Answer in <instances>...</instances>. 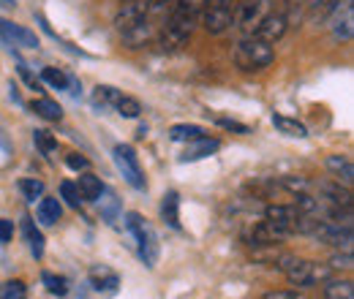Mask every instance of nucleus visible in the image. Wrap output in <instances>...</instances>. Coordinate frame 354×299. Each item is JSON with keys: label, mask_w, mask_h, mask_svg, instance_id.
I'll use <instances>...</instances> for the list:
<instances>
[{"label": "nucleus", "mask_w": 354, "mask_h": 299, "mask_svg": "<svg viewBox=\"0 0 354 299\" xmlns=\"http://www.w3.org/2000/svg\"><path fill=\"white\" fill-rule=\"evenodd\" d=\"M286 30H289V22H286V17L281 14V11H270L265 19L257 25V30L251 33L254 39H259V41H267V44H275L281 41L283 36H286Z\"/></svg>", "instance_id": "9"}, {"label": "nucleus", "mask_w": 354, "mask_h": 299, "mask_svg": "<svg viewBox=\"0 0 354 299\" xmlns=\"http://www.w3.org/2000/svg\"><path fill=\"white\" fill-rule=\"evenodd\" d=\"M66 164H68V169H74V171H85L90 166V161L85 155H80V153H68V155H66Z\"/></svg>", "instance_id": "41"}, {"label": "nucleus", "mask_w": 354, "mask_h": 299, "mask_svg": "<svg viewBox=\"0 0 354 299\" xmlns=\"http://www.w3.org/2000/svg\"><path fill=\"white\" fill-rule=\"evenodd\" d=\"M278 185H281V191H286V193H292V196L308 191V182H306L303 177H281Z\"/></svg>", "instance_id": "38"}, {"label": "nucleus", "mask_w": 354, "mask_h": 299, "mask_svg": "<svg viewBox=\"0 0 354 299\" xmlns=\"http://www.w3.org/2000/svg\"><path fill=\"white\" fill-rule=\"evenodd\" d=\"M333 36L341 39V41H352L354 36V6L352 3H344L338 6V11L333 14Z\"/></svg>", "instance_id": "15"}, {"label": "nucleus", "mask_w": 354, "mask_h": 299, "mask_svg": "<svg viewBox=\"0 0 354 299\" xmlns=\"http://www.w3.org/2000/svg\"><path fill=\"white\" fill-rule=\"evenodd\" d=\"M272 126L283 136H295V139H306L308 136V128L300 120H292V117H283V115H272Z\"/></svg>", "instance_id": "25"}, {"label": "nucleus", "mask_w": 354, "mask_h": 299, "mask_svg": "<svg viewBox=\"0 0 354 299\" xmlns=\"http://www.w3.org/2000/svg\"><path fill=\"white\" fill-rule=\"evenodd\" d=\"M310 237H316V240H319V242H324V245L352 251V226H349V223L319 220V223H316V229L310 231Z\"/></svg>", "instance_id": "8"}, {"label": "nucleus", "mask_w": 354, "mask_h": 299, "mask_svg": "<svg viewBox=\"0 0 354 299\" xmlns=\"http://www.w3.org/2000/svg\"><path fill=\"white\" fill-rule=\"evenodd\" d=\"M0 299H28V286L22 280H6L0 286Z\"/></svg>", "instance_id": "35"}, {"label": "nucleus", "mask_w": 354, "mask_h": 299, "mask_svg": "<svg viewBox=\"0 0 354 299\" xmlns=\"http://www.w3.org/2000/svg\"><path fill=\"white\" fill-rule=\"evenodd\" d=\"M0 147H3V150H6V153H8V150H11V144H8V142H6V136H3V133H0Z\"/></svg>", "instance_id": "47"}, {"label": "nucleus", "mask_w": 354, "mask_h": 299, "mask_svg": "<svg viewBox=\"0 0 354 299\" xmlns=\"http://www.w3.org/2000/svg\"><path fill=\"white\" fill-rule=\"evenodd\" d=\"M19 191H22V196H25L28 202H36V199L44 196V182L28 177V180H19Z\"/></svg>", "instance_id": "34"}, {"label": "nucleus", "mask_w": 354, "mask_h": 299, "mask_svg": "<svg viewBox=\"0 0 354 299\" xmlns=\"http://www.w3.org/2000/svg\"><path fill=\"white\" fill-rule=\"evenodd\" d=\"M275 269H281L286 275V280L292 286H300V289H310L316 283H327L333 278V267L330 264H316V261H306V258H297L292 253H278Z\"/></svg>", "instance_id": "1"}, {"label": "nucleus", "mask_w": 354, "mask_h": 299, "mask_svg": "<svg viewBox=\"0 0 354 299\" xmlns=\"http://www.w3.org/2000/svg\"><path fill=\"white\" fill-rule=\"evenodd\" d=\"M77 188L82 193V202H98L101 199V191H104V185H101V180L95 174H82L77 180Z\"/></svg>", "instance_id": "23"}, {"label": "nucleus", "mask_w": 354, "mask_h": 299, "mask_svg": "<svg viewBox=\"0 0 354 299\" xmlns=\"http://www.w3.org/2000/svg\"><path fill=\"white\" fill-rule=\"evenodd\" d=\"M161 215H164V220H167L172 229H180V196H177V191H169V193L164 196V202H161Z\"/></svg>", "instance_id": "26"}, {"label": "nucleus", "mask_w": 354, "mask_h": 299, "mask_svg": "<svg viewBox=\"0 0 354 299\" xmlns=\"http://www.w3.org/2000/svg\"><path fill=\"white\" fill-rule=\"evenodd\" d=\"M101 196L104 199H98V204H101V218L106 220V223H115L118 220V215H120V199L112 193V191H101Z\"/></svg>", "instance_id": "28"}, {"label": "nucleus", "mask_w": 354, "mask_h": 299, "mask_svg": "<svg viewBox=\"0 0 354 299\" xmlns=\"http://www.w3.org/2000/svg\"><path fill=\"white\" fill-rule=\"evenodd\" d=\"M41 283L46 286L49 294L55 297H66L68 294V280L63 275H55V272H41Z\"/></svg>", "instance_id": "31"}, {"label": "nucleus", "mask_w": 354, "mask_h": 299, "mask_svg": "<svg viewBox=\"0 0 354 299\" xmlns=\"http://www.w3.org/2000/svg\"><path fill=\"white\" fill-rule=\"evenodd\" d=\"M118 98H120V90H115L112 85H98L93 90V95H90V104H93V109L98 115H106V112L115 109Z\"/></svg>", "instance_id": "17"}, {"label": "nucleus", "mask_w": 354, "mask_h": 299, "mask_svg": "<svg viewBox=\"0 0 354 299\" xmlns=\"http://www.w3.org/2000/svg\"><path fill=\"white\" fill-rule=\"evenodd\" d=\"M327 169L338 177V182H341V180H344L346 185H352L354 182L352 161H349V158H344V155H330V158H327Z\"/></svg>", "instance_id": "24"}, {"label": "nucleus", "mask_w": 354, "mask_h": 299, "mask_svg": "<svg viewBox=\"0 0 354 299\" xmlns=\"http://www.w3.org/2000/svg\"><path fill=\"white\" fill-rule=\"evenodd\" d=\"M0 6H6V8H14V0H0Z\"/></svg>", "instance_id": "48"}, {"label": "nucleus", "mask_w": 354, "mask_h": 299, "mask_svg": "<svg viewBox=\"0 0 354 299\" xmlns=\"http://www.w3.org/2000/svg\"><path fill=\"white\" fill-rule=\"evenodd\" d=\"M41 82H46L55 90H68V74H63L60 68H44L41 71Z\"/></svg>", "instance_id": "37"}, {"label": "nucleus", "mask_w": 354, "mask_h": 299, "mask_svg": "<svg viewBox=\"0 0 354 299\" xmlns=\"http://www.w3.org/2000/svg\"><path fill=\"white\" fill-rule=\"evenodd\" d=\"M300 213L295 210V204H267L265 210V220H270L272 226L283 229V231H295V223H297Z\"/></svg>", "instance_id": "14"}, {"label": "nucleus", "mask_w": 354, "mask_h": 299, "mask_svg": "<svg viewBox=\"0 0 354 299\" xmlns=\"http://www.w3.org/2000/svg\"><path fill=\"white\" fill-rule=\"evenodd\" d=\"M341 3H344V0H308V6H306V19H308V22H324V19H330V17L338 11Z\"/></svg>", "instance_id": "19"}, {"label": "nucleus", "mask_w": 354, "mask_h": 299, "mask_svg": "<svg viewBox=\"0 0 354 299\" xmlns=\"http://www.w3.org/2000/svg\"><path fill=\"white\" fill-rule=\"evenodd\" d=\"M33 144H36V150L46 155V158H55L57 155V139L44 128H36L33 131Z\"/></svg>", "instance_id": "30"}, {"label": "nucleus", "mask_w": 354, "mask_h": 299, "mask_svg": "<svg viewBox=\"0 0 354 299\" xmlns=\"http://www.w3.org/2000/svg\"><path fill=\"white\" fill-rule=\"evenodd\" d=\"M17 71H19V77L28 82V87H30V90H41V82H39V79L30 74V68H28L25 63H19V68H17Z\"/></svg>", "instance_id": "43"}, {"label": "nucleus", "mask_w": 354, "mask_h": 299, "mask_svg": "<svg viewBox=\"0 0 354 299\" xmlns=\"http://www.w3.org/2000/svg\"><path fill=\"white\" fill-rule=\"evenodd\" d=\"M115 112H118L120 117L133 120V117L142 115V104H139L133 95H123V93H120V98H118V104H115Z\"/></svg>", "instance_id": "32"}, {"label": "nucleus", "mask_w": 354, "mask_h": 299, "mask_svg": "<svg viewBox=\"0 0 354 299\" xmlns=\"http://www.w3.org/2000/svg\"><path fill=\"white\" fill-rule=\"evenodd\" d=\"M324 299H354L352 280H327L324 283Z\"/></svg>", "instance_id": "27"}, {"label": "nucleus", "mask_w": 354, "mask_h": 299, "mask_svg": "<svg viewBox=\"0 0 354 299\" xmlns=\"http://www.w3.org/2000/svg\"><path fill=\"white\" fill-rule=\"evenodd\" d=\"M60 196L66 199V204L68 207H74V210H80L82 207V193H80V188H77V182H60Z\"/></svg>", "instance_id": "36"}, {"label": "nucleus", "mask_w": 354, "mask_h": 299, "mask_svg": "<svg viewBox=\"0 0 354 299\" xmlns=\"http://www.w3.org/2000/svg\"><path fill=\"white\" fill-rule=\"evenodd\" d=\"M36 215H39V220H41L44 226H55V223L60 220V215H63V210H60V202H57V199H41V202H39V210H36Z\"/></svg>", "instance_id": "29"}, {"label": "nucleus", "mask_w": 354, "mask_h": 299, "mask_svg": "<svg viewBox=\"0 0 354 299\" xmlns=\"http://www.w3.org/2000/svg\"><path fill=\"white\" fill-rule=\"evenodd\" d=\"M275 60L272 44L259 41L254 36H245L243 41L234 46V66L240 71H262Z\"/></svg>", "instance_id": "2"}, {"label": "nucleus", "mask_w": 354, "mask_h": 299, "mask_svg": "<svg viewBox=\"0 0 354 299\" xmlns=\"http://www.w3.org/2000/svg\"><path fill=\"white\" fill-rule=\"evenodd\" d=\"M112 158H115V166L120 169V174L126 177V182L136 188V191H145L147 188V182H145V177H142V169H139V158H136V153H133V147L129 144H118L115 150H112Z\"/></svg>", "instance_id": "7"}, {"label": "nucleus", "mask_w": 354, "mask_h": 299, "mask_svg": "<svg viewBox=\"0 0 354 299\" xmlns=\"http://www.w3.org/2000/svg\"><path fill=\"white\" fill-rule=\"evenodd\" d=\"M126 229L133 234L136 240V251H139V258L147 264V267H156V258H158V242H156V231L145 223V218L139 213H129L126 215Z\"/></svg>", "instance_id": "4"}, {"label": "nucleus", "mask_w": 354, "mask_h": 299, "mask_svg": "<svg viewBox=\"0 0 354 299\" xmlns=\"http://www.w3.org/2000/svg\"><path fill=\"white\" fill-rule=\"evenodd\" d=\"M147 3V14H156V11H161L167 3H172V0H145Z\"/></svg>", "instance_id": "45"}, {"label": "nucleus", "mask_w": 354, "mask_h": 299, "mask_svg": "<svg viewBox=\"0 0 354 299\" xmlns=\"http://www.w3.org/2000/svg\"><path fill=\"white\" fill-rule=\"evenodd\" d=\"M216 126H221L223 131H234V133H240V136L251 133V128H248L245 123H237V120H229V117H216Z\"/></svg>", "instance_id": "39"}, {"label": "nucleus", "mask_w": 354, "mask_h": 299, "mask_svg": "<svg viewBox=\"0 0 354 299\" xmlns=\"http://www.w3.org/2000/svg\"><path fill=\"white\" fill-rule=\"evenodd\" d=\"M30 109H33L39 117L49 120V123H60V120H63V109H60V104L52 101V98H36V101L30 104Z\"/></svg>", "instance_id": "22"}, {"label": "nucleus", "mask_w": 354, "mask_h": 299, "mask_svg": "<svg viewBox=\"0 0 354 299\" xmlns=\"http://www.w3.org/2000/svg\"><path fill=\"white\" fill-rule=\"evenodd\" d=\"M286 237H289V231L272 226L270 220H262V223H257V226L251 229V242H254V245H278V242L286 240Z\"/></svg>", "instance_id": "16"}, {"label": "nucleus", "mask_w": 354, "mask_h": 299, "mask_svg": "<svg viewBox=\"0 0 354 299\" xmlns=\"http://www.w3.org/2000/svg\"><path fill=\"white\" fill-rule=\"evenodd\" d=\"M196 136H205V131L199 128V126H191V123H180V126L169 128V139L172 142H191Z\"/></svg>", "instance_id": "33"}, {"label": "nucleus", "mask_w": 354, "mask_h": 299, "mask_svg": "<svg viewBox=\"0 0 354 299\" xmlns=\"http://www.w3.org/2000/svg\"><path fill=\"white\" fill-rule=\"evenodd\" d=\"M319 191L324 193V199L330 202V207L352 210V191L349 188H341V182H322Z\"/></svg>", "instance_id": "18"}, {"label": "nucleus", "mask_w": 354, "mask_h": 299, "mask_svg": "<svg viewBox=\"0 0 354 299\" xmlns=\"http://www.w3.org/2000/svg\"><path fill=\"white\" fill-rule=\"evenodd\" d=\"M0 36L11 46H22V49H36L39 46V36L17 22H8V19H0Z\"/></svg>", "instance_id": "10"}, {"label": "nucleus", "mask_w": 354, "mask_h": 299, "mask_svg": "<svg viewBox=\"0 0 354 299\" xmlns=\"http://www.w3.org/2000/svg\"><path fill=\"white\" fill-rule=\"evenodd\" d=\"M145 19H147V3L145 0H126L123 8L115 17V28L123 33V30H129V28L145 22Z\"/></svg>", "instance_id": "11"}, {"label": "nucleus", "mask_w": 354, "mask_h": 299, "mask_svg": "<svg viewBox=\"0 0 354 299\" xmlns=\"http://www.w3.org/2000/svg\"><path fill=\"white\" fill-rule=\"evenodd\" d=\"M265 299H300V297L292 294V291H270V294H265Z\"/></svg>", "instance_id": "46"}, {"label": "nucleus", "mask_w": 354, "mask_h": 299, "mask_svg": "<svg viewBox=\"0 0 354 299\" xmlns=\"http://www.w3.org/2000/svg\"><path fill=\"white\" fill-rule=\"evenodd\" d=\"M194 22H196V17L194 14H188V11H183V8H172V14H169V22L164 25V30H161V36H158V46L164 49V52H175V49H183L188 39H191V33H194Z\"/></svg>", "instance_id": "3"}, {"label": "nucleus", "mask_w": 354, "mask_h": 299, "mask_svg": "<svg viewBox=\"0 0 354 299\" xmlns=\"http://www.w3.org/2000/svg\"><path fill=\"white\" fill-rule=\"evenodd\" d=\"M352 253L349 251H344V253H338V256H333L330 258V267L333 269H352Z\"/></svg>", "instance_id": "42"}, {"label": "nucleus", "mask_w": 354, "mask_h": 299, "mask_svg": "<svg viewBox=\"0 0 354 299\" xmlns=\"http://www.w3.org/2000/svg\"><path fill=\"white\" fill-rule=\"evenodd\" d=\"M88 278H90V286H93L95 291H101V294H115L118 286H120L118 272L109 269L106 264H95V267H90Z\"/></svg>", "instance_id": "13"}, {"label": "nucleus", "mask_w": 354, "mask_h": 299, "mask_svg": "<svg viewBox=\"0 0 354 299\" xmlns=\"http://www.w3.org/2000/svg\"><path fill=\"white\" fill-rule=\"evenodd\" d=\"M202 25L210 36H221L234 28V0H207L202 8Z\"/></svg>", "instance_id": "5"}, {"label": "nucleus", "mask_w": 354, "mask_h": 299, "mask_svg": "<svg viewBox=\"0 0 354 299\" xmlns=\"http://www.w3.org/2000/svg\"><path fill=\"white\" fill-rule=\"evenodd\" d=\"M120 36H123V41L129 44L131 49H139V46H145V44L153 39V28H150V22L145 19V22L133 25V28H129V30H123Z\"/></svg>", "instance_id": "21"}, {"label": "nucleus", "mask_w": 354, "mask_h": 299, "mask_svg": "<svg viewBox=\"0 0 354 299\" xmlns=\"http://www.w3.org/2000/svg\"><path fill=\"white\" fill-rule=\"evenodd\" d=\"M205 6H207V0H177V8H183V11L194 14V17H199Z\"/></svg>", "instance_id": "40"}, {"label": "nucleus", "mask_w": 354, "mask_h": 299, "mask_svg": "<svg viewBox=\"0 0 354 299\" xmlns=\"http://www.w3.org/2000/svg\"><path fill=\"white\" fill-rule=\"evenodd\" d=\"M11 240H14V223L6 220V218H0V242L6 245V242H11Z\"/></svg>", "instance_id": "44"}, {"label": "nucleus", "mask_w": 354, "mask_h": 299, "mask_svg": "<svg viewBox=\"0 0 354 299\" xmlns=\"http://www.w3.org/2000/svg\"><path fill=\"white\" fill-rule=\"evenodd\" d=\"M272 8H275V0H243L234 8V28H240L245 36H251Z\"/></svg>", "instance_id": "6"}, {"label": "nucleus", "mask_w": 354, "mask_h": 299, "mask_svg": "<svg viewBox=\"0 0 354 299\" xmlns=\"http://www.w3.org/2000/svg\"><path fill=\"white\" fill-rule=\"evenodd\" d=\"M22 234H25V240H28V248H30L33 258L44 256V234L36 229L33 218H28V215L22 218Z\"/></svg>", "instance_id": "20"}, {"label": "nucleus", "mask_w": 354, "mask_h": 299, "mask_svg": "<svg viewBox=\"0 0 354 299\" xmlns=\"http://www.w3.org/2000/svg\"><path fill=\"white\" fill-rule=\"evenodd\" d=\"M221 150V142L218 139H210V136H196L185 144V153L180 155V164H191V161H202L213 153Z\"/></svg>", "instance_id": "12"}]
</instances>
